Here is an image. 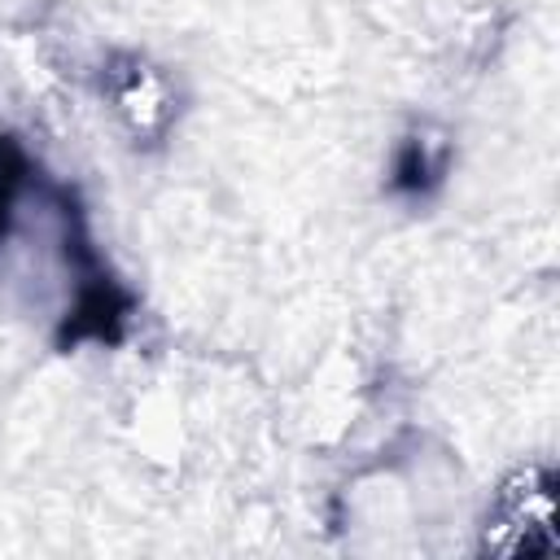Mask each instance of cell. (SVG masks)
<instances>
[{"label": "cell", "mask_w": 560, "mask_h": 560, "mask_svg": "<svg viewBox=\"0 0 560 560\" xmlns=\"http://www.w3.org/2000/svg\"><path fill=\"white\" fill-rule=\"evenodd\" d=\"M48 236L66 280V306L52 324V350L70 354L79 346H101V350L122 346L140 311V298L96 245L79 188L57 175L48 184Z\"/></svg>", "instance_id": "6da1fadb"}, {"label": "cell", "mask_w": 560, "mask_h": 560, "mask_svg": "<svg viewBox=\"0 0 560 560\" xmlns=\"http://www.w3.org/2000/svg\"><path fill=\"white\" fill-rule=\"evenodd\" d=\"M96 96L109 105V114L118 118L122 136L136 149H162L184 109L175 79L153 57H144L136 48L105 52V61L96 70Z\"/></svg>", "instance_id": "7a4b0ae2"}, {"label": "cell", "mask_w": 560, "mask_h": 560, "mask_svg": "<svg viewBox=\"0 0 560 560\" xmlns=\"http://www.w3.org/2000/svg\"><path fill=\"white\" fill-rule=\"evenodd\" d=\"M556 542V472L525 464L503 477L481 516V551L490 556H551Z\"/></svg>", "instance_id": "3957f363"}, {"label": "cell", "mask_w": 560, "mask_h": 560, "mask_svg": "<svg viewBox=\"0 0 560 560\" xmlns=\"http://www.w3.org/2000/svg\"><path fill=\"white\" fill-rule=\"evenodd\" d=\"M455 171V136L433 118H411L407 131L389 149L385 192L407 206L433 201Z\"/></svg>", "instance_id": "277c9868"}]
</instances>
